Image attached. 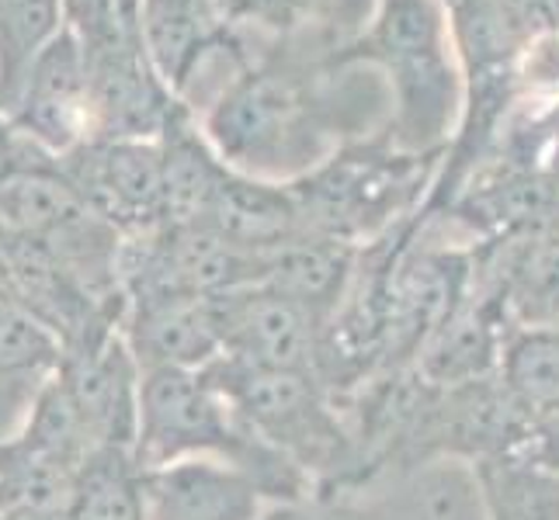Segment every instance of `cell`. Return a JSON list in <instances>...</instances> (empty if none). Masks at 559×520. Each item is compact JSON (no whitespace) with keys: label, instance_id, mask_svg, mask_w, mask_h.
I'll use <instances>...</instances> for the list:
<instances>
[{"label":"cell","instance_id":"1","mask_svg":"<svg viewBox=\"0 0 559 520\" xmlns=\"http://www.w3.org/2000/svg\"><path fill=\"white\" fill-rule=\"evenodd\" d=\"M202 132L226 167L264 181H296L355 140L352 105H337L326 76L282 52L229 76Z\"/></svg>","mask_w":559,"mask_h":520},{"label":"cell","instance_id":"2","mask_svg":"<svg viewBox=\"0 0 559 520\" xmlns=\"http://www.w3.org/2000/svg\"><path fill=\"white\" fill-rule=\"evenodd\" d=\"M334 63H369L390 81V136L411 153H445L459 125L462 66L445 0H376L372 22Z\"/></svg>","mask_w":559,"mask_h":520},{"label":"cell","instance_id":"3","mask_svg":"<svg viewBox=\"0 0 559 520\" xmlns=\"http://www.w3.org/2000/svg\"><path fill=\"white\" fill-rule=\"evenodd\" d=\"M136 461L143 469L178 458H219L247 472L267 504H306L313 486L293 461L261 440L219 385L195 368H153L140 385Z\"/></svg>","mask_w":559,"mask_h":520},{"label":"cell","instance_id":"4","mask_svg":"<svg viewBox=\"0 0 559 520\" xmlns=\"http://www.w3.org/2000/svg\"><path fill=\"white\" fill-rule=\"evenodd\" d=\"M205 375L250 431L310 479L313 499H344L369 486L348 413L317 375L250 368L229 358H216Z\"/></svg>","mask_w":559,"mask_h":520},{"label":"cell","instance_id":"5","mask_svg":"<svg viewBox=\"0 0 559 520\" xmlns=\"http://www.w3.org/2000/svg\"><path fill=\"white\" fill-rule=\"evenodd\" d=\"M445 153L400 149L385 132L337 146L323 164L288 181L302 233L376 246L424 208Z\"/></svg>","mask_w":559,"mask_h":520},{"label":"cell","instance_id":"6","mask_svg":"<svg viewBox=\"0 0 559 520\" xmlns=\"http://www.w3.org/2000/svg\"><path fill=\"white\" fill-rule=\"evenodd\" d=\"M4 122L17 140L38 146L56 160L94 136L87 49L70 22L32 63Z\"/></svg>","mask_w":559,"mask_h":520},{"label":"cell","instance_id":"7","mask_svg":"<svg viewBox=\"0 0 559 520\" xmlns=\"http://www.w3.org/2000/svg\"><path fill=\"white\" fill-rule=\"evenodd\" d=\"M56 164L122 237H143L164 226L160 140H87Z\"/></svg>","mask_w":559,"mask_h":520},{"label":"cell","instance_id":"8","mask_svg":"<svg viewBox=\"0 0 559 520\" xmlns=\"http://www.w3.org/2000/svg\"><path fill=\"white\" fill-rule=\"evenodd\" d=\"M60 378L91 451H136L143 368L122 337V323L67 347Z\"/></svg>","mask_w":559,"mask_h":520},{"label":"cell","instance_id":"9","mask_svg":"<svg viewBox=\"0 0 559 520\" xmlns=\"http://www.w3.org/2000/svg\"><path fill=\"white\" fill-rule=\"evenodd\" d=\"M223 337V358L267 372L317 375L323 316L306 310L267 285H247L237 292L212 295Z\"/></svg>","mask_w":559,"mask_h":520},{"label":"cell","instance_id":"10","mask_svg":"<svg viewBox=\"0 0 559 520\" xmlns=\"http://www.w3.org/2000/svg\"><path fill=\"white\" fill-rule=\"evenodd\" d=\"M143 469V465H140ZM143 520H261L264 493L219 458H178L140 472Z\"/></svg>","mask_w":559,"mask_h":520},{"label":"cell","instance_id":"11","mask_svg":"<svg viewBox=\"0 0 559 520\" xmlns=\"http://www.w3.org/2000/svg\"><path fill=\"white\" fill-rule=\"evenodd\" d=\"M122 337L140 368H209L223 358L216 305L202 295L153 292L129 295L122 310Z\"/></svg>","mask_w":559,"mask_h":520},{"label":"cell","instance_id":"12","mask_svg":"<svg viewBox=\"0 0 559 520\" xmlns=\"http://www.w3.org/2000/svg\"><path fill=\"white\" fill-rule=\"evenodd\" d=\"M476 275L504 305L511 326L559 323V222L476 243Z\"/></svg>","mask_w":559,"mask_h":520},{"label":"cell","instance_id":"13","mask_svg":"<svg viewBox=\"0 0 559 520\" xmlns=\"http://www.w3.org/2000/svg\"><path fill=\"white\" fill-rule=\"evenodd\" d=\"M511 330L514 326L504 305L476 275L473 292L420 347L414 368L431 385H469L497 378Z\"/></svg>","mask_w":559,"mask_h":520},{"label":"cell","instance_id":"14","mask_svg":"<svg viewBox=\"0 0 559 520\" xmlns=\"http://www.w3.org/2000/svg\"><path fill=\"white\" fill-rule=\"evenodd\" d=\"M63 358L67 347L49 323L0 295V445L25 431Z\"/></svg>","mask_w":559,"mask_h":520},{"label":"cell","instance_id":"15","mask_svg":"<svg viewBox=\"0 0 559 520\" xmlns=\"http://www.w3.org/2000/svg\"><path fill=\"white\" fill-rule=\"evenodd\" d=\"M136 32L153 73L178 98L209 56L223 49L229 25L216 0H136Z\"/></svg>","mask_w":559,"mask_h":520},{"label":"cell","instance_id":"16","mask_svg":"<svg viewBox=\"0 0 559 520\" xmlns=\"http://www.w3.org/2000/svg\"><path fill=\"white\" fill-rule=\"evenodd\" d=\"M199 222L250 254H267V250L302 237V219L288 181L250 178L234 167L219 173Z\"/></svg>","mask_w":559,"mask_h":520},{"label":"cell","instance_id":"17","mask_svg":"<svg viewBox=\"0 0 559 520\" xmlns=\"http://www.w3.org/2000/svg\"><path fill=\"white\" fill-rule=\"evenodd\" d=\"M361 264V250L341 240L302 233L264 254L261 285L302 302L306 310L331 319L348 299Z\"/></svg>","mask_w":559,"mask_h":520},{"label":"cell","instance_id":"18","mask_svg":"<svg viewBox=\"0 0 559 520\" xmlns=\"http://www.w3.org/2000/svg\"><path fill=\"white\" fill-rule=\"evenodd\" d=\"M67 25V0H0V119H8L32 63Z\"/></svg>","mask_w":559,"mask_h":520},{"label":"cell","instance_id":"19","mask_svg":"<svg viewBox=\"0 0 559 520\" xmlns=\"http://www.w3.org/2000/svg\"><path fill=\"white\" fill-rule=\"evenodd\" d=\"M490 520H559V472L528 458H490L473 465Z\"/></svg>","mask_w":559,"mask_h":520},{"label":"cell","instance_id":"20","mask_svg":"<svg viewBox=\"0 0 559 520\" xmlns=\"http://www.w3.org/2000/svg\"><path fill=\"white\" fill-rule=\"evenodd\" d=\"M140 472L132 451H91L76 469L67 520H143Z\"/></svg>","mask_w":559,"mask_h":520},{"label":"cell","instance_id":"21","mask_svg":"<svg viewBox=\"0 0 559 520\" xmlns=\"http://www.w3.org/2000/svg\"><path fill=\"white\" fill-rule=\"evenodd\" d=\"M223 22L250 25L261 32H275L278 38H293L310 25L326 22L334 11H348L355 0H216Z\"/></svg>","mask_w":559,"mask_h":520},{"label":"cell","instance_id":"22","mask_svg":"<svg viewBox=\"0 0 559 520\" xmlns=\"http://www.w3.org/2000/svg\"><path fill=\"white\" fill-rule=\"evenodd\" d=\"M261 520H369L344 499H306V504H275Z\"/></svg>","mask_w":559,"mask_h":520}]
</instances>
